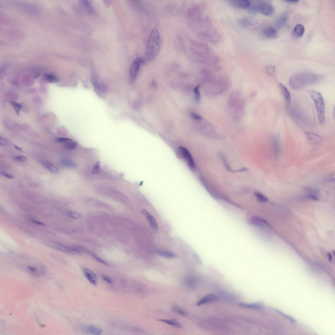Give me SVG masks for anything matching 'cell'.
Masks as SVG:
<instances>
[{"mask_svg": "<svg viewBox=\"0 0 335 335\" xmlns=\"http://www.w3.org/2000/svg\"><path fill=\"white\" fill-rule=\"evenodd\" d=\"M161 47V39L156 28H152L147 41L145 54L143 58L145 64L150 63L159 54Z\"/></svg>", "mask_w": 335, "mask_h": 335, "instance_id": "6da1fadb", "label": "cell"}, {"mask_svg": "<svg viewBox=\"0 0 335 335\" xmlns=\"http://www.w3.org/2000/svg\"><path fill=\"white\" fill-rule=\"evenodd\" d=\"M324 77L322 75L307 72L297 73L291 78L289 84L293 89L298 90L307 85L317 84Z\"/></svg>", "mask_w": 335, "mask_h": 335, "instance_id": "7a4b0ae2", "label": "cell"}, {"mask_svg": "<svg viewBox=\"0 0 335 335\" xmlns=\"http://www.w3.org/2000/svg\"><path fill=\"white\" fill-rule=\"evenodd\" d=\"M204 26V29L200 33L201 37L210 43L218 44L221 41V35L214 27L210 20L206 21Z\"/></svg>", "mask_w": 335, "mask_h": 335, "instance_id": "3957f363", "label": "cell"}, {"mask_svg": "<svg viewBox=\"0 0 335 335\" xmlns=\"http://www.w3.org/2000/svg\"><path fill=\"white\" fill-rule=\"evenodd\" d=\"M308 93L314 102L319 121L323 124L325 121V106L323 96L315 90H309Z\"/></svg>", "mask_w": 335, "mask_h": 335, "instance_id": "277c9868", "label": "cell"}, {"mask_svg": "<svg viewBox=\"0 0 335 335\" xmlns=\"http://www.w3.org/2000/svg\"><path fill=\"white\" fill-rule=\"evenodd\" d=\"M287 108L290 116L296 122L303 124L309 125V119L298 106L289 105L287 106Z\"/></svg>", "mask_w": 335, "mask_h": 335, "instance_id": "5b68a950", "label": "cell"}, {"mask_svg": "<svg viewBox=\"0 0 335 335\" xmlns=\"http://www.w3.org/2000/svg\"><path fill=\"white\" fill-rule=\"evenodd\" d=\"M145 64L143 58L138 57L134 60L130 67L129 71V81L130 83L134 82L137 77L140 66Z\"/></svg>", "mask_w": 335, "mask_h": 335, "instance_id": "8992f818", "label": "cell"}, {"mask_svg": "<svg viewBox=\"0 0 335 335\" xmlns=\"http://www.w3.org/2000/svg\"><path fill=\"white\" fill-rule=\"evenodd\" d=\"M179 151L181 157L187 162L190 168L194 169L195 168V164L193 159L189 152L184 147H179Z\"/></svg>", "mask_w": 335, "mask_h": 335, "instance_id": "52a82bcc", "label": "cell"}, {"mask_svg": "<svg viewBox=\"0 0 335 335\" xmlns=\"http://www.w3.org/2000/svg\"><path fill=\"white\" fill-rule=\"evenodd\" d=\"M238 23L243 28H248L256 25L258 21L256 19L251 17H244L238 20Z\"/></svg>", "mask_w": 335, "mask_h": 335, "instance_id": "ba28073f", "label": "cell"}, {"mask_svg": "<svg viewBox=\"0 0 335 335\" xmlns=\"http://www.w3.org/2000/svg\"><path fill=\"white\" fill-rule=\"evenodd\" d=\"M49 245L51 247H53L56 250H60L66 252L71 254H80V251L76 248L68 247L65 245H61L58 243H50Z\"/></svg>", "mask_w": 335, "mask_h": 335, "instance_id": "9c48e42d", "label": "cell"}, {"mask_svg": "<svg viewBox=\"0 0 335 335\" xmlns=\"http://www.w3.org/2000/svg\"><path fill=\"white\" fill-rule=\"evenodd\" d=\"M229 3L233 7L243 9H248L251 4V2L248 0H234L229 1Z\"/></svg>", "mask_w": 335, "mask_h": 335, "instance_id": "30bf717a", "label": "cell"}, {"mask_svg": "<svg viewBox=\"0 0 335 335\" xmlns=\"http://www.w3.org/2000/svg\"><path fill=\"white\" fill-rule=\"evenodd\" d=\"M259 12L265 15H271L274 12V9L272 5L268 3H259Z\"/></svg>", "mask_w": 335, "mask_h": 335, "instance_id": "8fae6325", "label": "cell"}, {"mask_svg": "<svg viewBox=\"0 0 335 335\" xmlns=\"http://www.w3.org/2000/svg\"><path fill=\"white\" fill-rule=\"evenodd\" d=\"M141 212L148 221L152 229L155 231H157L159 227L157 222L154 217L145 210H142Z\"/></svg>", "mask_w": 335, "mask_h": 335, "instance_id": "7c38bea8", "label": "cell"}, {"mask_svg": "<svg viewBox=\"0 0 335 335\" xmlns=\"http://www.w3.org/2000/svg\"><path fill=\"white\" fill-rule=\"evenodd\" d=\"M262 36L265 38L274 39L277 38L278 33L276 29L272 27H268L264 28L262 31Z\"/></svg>", "mask_w": 335, "mask_h": 335, "instance_id": "4fadbf2b", "label": "cell"}, {"mask_svg": "<svg viewBox=\"0 0 335 335\" xmlns=\"http://www.w3.org/2000/svg\"><path fill=\"white\" fill-rule=\"evenodd\" d=\"M83 270L85 277L90 282L92 285L96 286L97 284V276L92 271L87 268H84Z\"/></svg>", "mask_w": 335, "mask_h": 335, "instance_id": "5bb4252c", "label": "cell"}, {"mask_svg": "<svg viewBox=\"0 0 335 335\" xmlns=\"http://www.w3.org/2000/svg\"><path fill=\"white\" fill-rule=\"evenodd\" d=\"M305 135L308 140L313 144H319L322 142V138L317 134L313 132H307L305 133Z\"/></svg>", "mask_w": 335, "mask_h": 335, "instance_id": "9a60e30c", "label": "cell"}, {"mask_svg": "<svg viewBox=\"0 0 335 335\" xmlns=\"http://www.w3.org/2000/svg\"><path fill=\"white\" fill-rule=\"evenodd\" d=\"M252 224L256 226L259 227H264L269 226V223L265 219L260 217L255 216L251 219Z\"/></svg>", "mask_w": 335, "mask_h": 335, "instance_id": "2e32d148", "label": "cell"}, {"mask_svg": "<svg viewBox=\"0 0 335 335\" xmlns=\"http://www.w3.org/2000/svg\"><path fill=\"white\" fill-rule=\"evenodd\" d=\"M279 85L281 92L285 98L287 105L288 106L291 104V100L290 92L287 88L283 84H280Z\"/></svg>", "mask_w": 335, "mask_h": 335, "instance_id": "e0dca14e", "label": "cell"}, {"mask_svg": "<svg viewBox=\"0 0 335 335\" xmlns=\"http://www.w3.org/2000/svg\"><path fill=\"white\" fill-rule=\"evenodd\" d=\"M216 297L213 294H208L206 295L198 301L197 304V306H200L205 304L213 302L216 301Z\"/></svg>", "mask_w": 335, "mask_h": 335, "instance_id": "ac0fdd59", "label": "cell"}, {"mask_svg": "<svg viewBox=\"0 0 335 335\" xmlns=\"http://www.w3.org/2000/svg\"><path fill=\"white\" fill-rule=\"evenodd\" d=\"M305 30V28L303 25L301 24H298L295 27L294 29V36L297 39L301 38L304 35Z\"/></svg>", "mask_w": 335, "mask_h": 335, "instance_id": "d6986e66", "label": "cell"}, {"mask_svg": "<svg viewBox=\"0 0 335 335\" xmlns=\"http://www.w3.org/2000/svg\"><path fill=\"white\" fill-rule=\"evenodd\" d=\"M239 306L245 308L250 309H261L264 307V304L261 302H256L252 304H246L245 303H240Z\"/></svg>", "mask_w": 335, "mask_h": 335, "instance_id": "ffe728a7", "label": "cell"}, {"mask_svg": "<svg viewBox=\"0 0 335 335\" xmlns=\"http://www.w3.org/2000/svg\"><path fill=\"white\" fill-rule=\"evenodd\" d=\"M85 329L87 333L93 335H100L102 332L101 329L93 325L87 326Z\"/></svg>", "mask_w": 335, "mask_h": 335, "instance_id": "44dd1931", "label": "cell"}, {"mask_svg": "<svg viewBox=\"0 0 335 335\" xmlns=\"http://www.w3.org/2000/svg\"><path fill=\"white\" fill-rule=\"evenodd\" d=\"M156 253L157 255L166 258L173 259L177 257V255L173 252L159 250L156 251Z\"/></svg>", "mask_w": 335, "mask_h": 335, "instance_id": "7402d4cb", "label": "cell"}, {"mask_svg": "<svg viewBox=\"0 0 335 335\" xmlns=\"http://www.w3.org/2000/svg\"><path fill=\"white\" fill-rule=\"evenodd\" d=\"M80 4L82 8L86 12L89 13V14H92V13H93L94 10L92 5L88 1H80Z\"/></svg>", "mask_w": 335, "mask_h": 335, "instance_id": "603a6c76", "label": "cell"}, {"mask_svg": "<svg viewBox=\"0 0 335 335\" xmlns=\"http://www.w3.org/2000/svg\"><path fill=\"white\" fill-rule=\"evenodd\" d=\"M273 142L275 155L276 156H278L280 153V147L279 141L277 136H274Z\"/></svg>", "mask_w": 335, "mask_h": 335, "instance_id": "cb8c5ba5", "label": "cell"}, {"mask_svg": "<svg viewBox=\"0 0 335 335\" xmlns=\"http://www.w3.org/2000/svg\"><path fill=\"white\" fill-rule=\"evenodd\" d=\"M287 21V18L285 16H281L277 18L275 21V24L278 28H281L285 26Z\"/></svg>", "mask_w": 335, "mask_h": 335, "instance_id": "d4e9b609", "label": "cell"}, {"mask_svg": "<svg viewBox=\"0 0 335 335\" xmlns=\"http://www.w3.org/2000/svg\"><path fill=\"white\" fill-rule=\"evenodd\" d=\"M42 165L45 168L51 171L52 173H57L58 172V169L51 163L47 162H45L42 163Z\"/></svg>", "mask_w": 335, "mask_h": 335, "instance_id": "484cf974", "label": "cell"}, {"mask_svg": "<svg viewBox=\"0 0 335 335\" xmlns=\"http://www.w3.org/2000/svg\"><path fill=\"white\" fill-rule=\"evenodd\" d=\"M259 3H252L250 6L248 8V10L249 12L252 14H256L259 12Z\"/></svg>", "mask_w": 335, "mask_h": 335, "instance_id": "4316f807", "label": "cell"}, {"mask_svg": "<svg viewBox=\"0 0 335 335\" xmlns=\"http://www.w3.org/2000/svg\"><path fill=\"white\" fill-rule=\"evenodd\" d=\"M159 320L178 328H180L181 327L180 324L176 320L164 319H159Z\"/></svg>", "mask_w": 335, "mask_h": 335, "instance_id": "83f0119b", "label": "cell"}, {"mask_svg": "<svg viewBox=\"0 0 335 335\" xmlns=\"http://www.w3.org/2000/svg\"><path fill=\"white\" fill-rule=\"evenodd\" d=\"M254 194L259 202L262 203H266L268 202V198L260 193L255 192Z\"/></svg>", "mask_w": 335, "mask_h": 335, "instance_id": "f1b7e54d", "label": "cell"}, {"mask_svg": "<svg viewBox=\"0 0 335 335\" xmlns=\"http://www.w3.org/2000/svg\"><path fill=\"white\" fill-rule=\"evenodd\" d=\"M44 78L47 82L51 83H56L59 81V80L57 77L51 74H45L44 75Z\"/></svg>", "mask_w": 335, "mask_h": 335, "instance_id": "f546056e", "label": "cell"}, {"mask_svg": "<svg viewBox=\"0 0 335 335\" xmlns=\"http://www.w3.org/2000/svg\"><path fill=\"white\" fill-rule=\"evenodd\" d=\"M65 215L72 218L77 219L81 218V214L78 213L71 211H68L66 212Z\"/></svg>", "mask_w": 335, "mask_h": 335, "instance_id": "4dcf8cb0", "label": "cell"}, {"mask_svg": "<svg viewBox=\"0 0 335 335\" xmlns=\"http://www.w3.org/2000/svg\"><path fill=\"white\" fill-rule=\"evenodd\" d=\"M61 164L65 167H76V164L71 161L68 159H64L61 162Z\"/></svg>", "mask_w": 335, "mask_h": 335, "instance_id": "1f68e13d", "label": "cell"}, {"mask_svg": "<svg viewBox=\"0 0 335 335\" xmlns=\"http://www.w3.org/2000/svg\"><path fill=\"white\" fill-rule=\"evenodd\" d=\"M199 88V86H197L195 87L194 90L195 100L197 102L200 101V94Z\"/></svg>", "mask_w": 335, "mask_h": 335, "instance_id": "d6a6232c", "label": "cell"}, {"mask_svg": "<svg viewBox=\"0 0 335 335\" xmlns=\"http://www.w3.org/2000/svg\"><path fill=\"white\" fill-rule=\"evenodd\" d=\"M275 310L277 312L279 313L281 315L283 316V317H285V318L288 319L290 320L292 323H293L296 322V320L293 318L290 317V316L286 315V314H285V313H284L281 312L280 311L277 309H275Z\"/></svg>", "mask_w": 335, "mask_h": 335, "instance_id": "836d02e7", "label": "cell"}, {"mask_svg": "<svg viewBox=\"0 0 335 335\" xmlns=\"http://www.w3.org/2000/svg\"><path fill=\"white\" fill-rule=\"evenodd\" d=\"M275 70V68L272 66H268L265 68V71L268 74L270 75L273 74Z\"/></svg>", "mask_w": 335, "mask_h": 335, "instance_id": "e575fe53", "label": "cell"}, {"mask_svg": "<svg viewBox=\"0 0 335 335\" xmlns=\"http://www.w3.org/2000/svg\"><path fill=\"white\" fill-rule=\"evenodd\" d=\"M173 309L174 312L179 315L183 316H185L187 315V313L185 312L178 307H174L173 308Z\"/></svg>", "mask_w": 335, "mask_h": 335, "instance_id": "d590c367", "label": "cell"}, {"mask_svg": "<svg viewBox=\"0 0 335 335\" xmlns=\"http://www.w3.org/2000/svg\"><path fill=\"white\" fill-rule=\"evenodd\" d=\"M56 141L58 142V143L66 144L71 141L72 140L68 138L59 137L56 138Z\"/></svg>", "mask_w": 335, "mask_h": 335, "instance_id": "8d00e7d4", "label": "cell"}, {"mask_svg": "<svg viewBox=\"0 0 335 335\" xmlns=\"http://www.w3.org/2000/svg\"><path fill=\"white\" fill-rule=\"evenodd\" d=\"M14 159L18 161L25 162L27 160V158L24 155H18L14 157Z\"/></svg>", "mask_w": 335, "mask_h": 335, "instance_id": "74e56055", "label": "cell"}, {"mask_svg": "<svg viewBox=\"0 0 335 335\" xmlns=\"http://www.w3.org/2000/svg\"><path fill=\"white\" fill-rule=\"evenodd\" d=\"M13 106L14 107L15 111L17 114H19L20 109L22 107V104H19L14 102H11Z\"/></svg>", "mask_w": 335, "mask_h": 335, "instance_id": "f35d334b", "label": "cell"}, {"mask_svg": "<svg viewBox=\"0 0 335 335\" xmlns=\"http://www.w3.org/2000/svg\"><path fill=\"white\" fill-rule=\"evenodd\" d=\"M191 116L192 118L197 120H200L202 119V117L200 115L194 112H192Z\"/></svg>", "mask_w": 335, "mask_h": 335, "instance_id": "ab89813d", "label": "cell"}, {"mask_svg": "<svg viewBox=\"0 0 335 335\" xmlns=\"http://www.w3.org/2000/svg\"><path fill=\"white\" fill-rule=\"evenodd\" d=\"M306 197L308 199L314 201H318V197L316 195L312 194H309L306 195Z\"/></svg>", "mask_w": 335, "mask_h": 335, "instance_id": "60d3db41", "label": "cell"}, {"mask_svg": "<svg viewBox=\"0 0 335 335\" xmlns=\"http://www.w3.org/2000/svg\"><path fill=\"white\" fill-rule=\"evenodd\" d=\"M102 278L104 280L106 281L107 283L110 284H112L113 283L112 280L108 276L104 275L102 276Z\"/></svg>", "mask_w": 335, "mask_h": 335, "instance_id": "b9f144b4", "label": "cell"}, {"mask_svg": "<svg viewBox=\"0 0 335 335\" xmlns=\"http://www.w3.org/2000/svg\"><path fill=\"white\" fill-rule=\"evenodd\" d=\"M1 174L2 175H3L5 177H6L8 178L12 179L14 178V176L10 175L9 174L3 172V171H2V172H1Z\"/></svg>", "mask_w": 335, "mask_h": 335, "instance_id": "7bdbcfd3", "label": "cell"}, {"mask_svg": "<svg viewBox=\"0 0 335 335\" xmlns=\"http://www.w3.org/2000/svg\"><path fill=\"white\" fill-rule=\"evenodd\" d=\"M0 144L2 146H6L8 144V141L5 139L1 138H0Z\"/></svg>", "mask_w": 335, "mask_h": 335, "instance_id": "ee69618b", "label": "cell"}, {"mask_svg": "<svg viewBox=\"0 0 335 335\" xmlns=\"http://www.w3.org/2000/svg\"><path fill=\"white\" fill-rule=\"evenodd\" d=\"M94 258L96 259V260H97L98 262H100V263L106 265H108V264H107L106 262L104 261L103 260L99 258V257H97V256H94Z\"/></svg>", "mask_w": 335, "mask_h": 335, "instance_id": "f6af8a7d", "label": "cell"}, {"mask_svg": "<svg viewBox=\"0 0 335 335\" xmlns=\"http://www.w3.org/2000/svg\"><path fill=\"white\" fill-rule=\"evenodd\" d=\"M31 221L34 223L38 224L39 225H41V226H44L45 225L44 224L42 223V222H40L36 220L32 219H31Z\"/></svg>", "mask_w": 335, "mask_h": 335, "instance_id": "bcb514c9", "label": "cell"}, {"mask_svg": "<svg viewBox=\"0 0 335 335\" xmlns=\"http://www.w3.org/2000/svg\"><path fill=\"white\" fill-rule=\"evenodd\" d=\"M328 258L329 261V262H331L333 260V257H332V254L329 253H328Z\"/></svg>", "mask_w": 335, "mask_h": 335, "instance_id": "7dc6e473", "label": "cell"}, {"mask_svg": "<svg viewBox=\"0 0 335 335\" xmlns=\"http://www.w3.org/2000/svg\"><path fill=\"white\" fill-rule=\"evenodd\" d=\"M286 2L289 3L294 4L297 3L299 2V1H286Z\"/></svg>", "mask_w": 335, "mask_h": 335, "instance_id": "c3c4849f", "label": "cell"}, {"mask_svg": "<svg viewBox=\"0 0 335 335\" xmlns=\"http://www.w3.org/2000/svg\"><path fill=\"white\" fill-rule=\"evenodd\" d=\"M15 149L17 150H19V151H22V149H21V148H20V147H19L17 146H16V145L15 146Z\"/></svg>", "mask_w": 335, "mask_h": 335, "instance_id": "681fc988", "label": "cell"}]
</instances>
